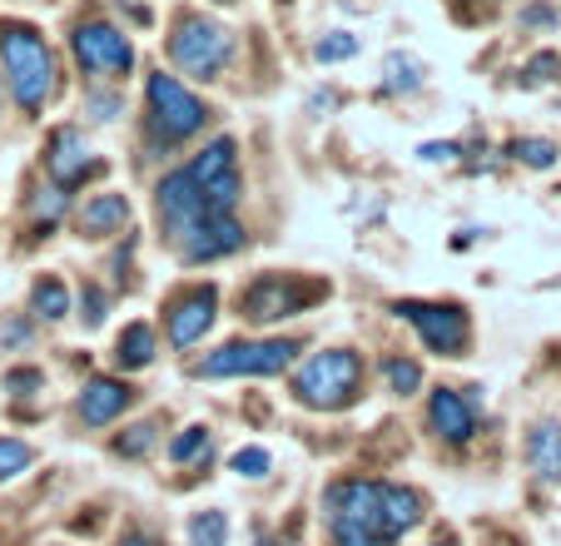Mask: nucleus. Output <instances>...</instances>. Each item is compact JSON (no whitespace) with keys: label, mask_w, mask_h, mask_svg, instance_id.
<instances>
[{"label":"nucleus","mask_w":561,"mask_h":546,"mask_svg":"<svg viewBox=\"0 0 561 546\" xmlns=\"http://www.w3.org/2000/svg\"><path fill=\"white\" fill-rule=\"evenodd\" d=\"M423 492L373 477H343L323 492V522L333 546H392L423 522Z\"/></svg>","instance_id":"f257e3e1"},{"label":"nucleus","mask_w":561,"mask_h":546,"mask_svg":"<svg viewBox=\"0 0 561 546\" xmlns=\"http://www.w3.org/2000/svg\"><path fill=\"white\" fill-rule=\"evenodd\" d=\"M154 214L159 229L170 239V249L184 263H209V259H229L244 249V229L233 214H219L199 190H194L190 169H174L154 184Z\"/></svg>","instance_id":"f03ea898"},{"label":"nucleus","mask_w":561,"mask_h":546,"mask_svg":"<svg viewBox=\"0 0 561 546\" xmlns=\"http://www.w3.org/2000/svg\"><path fill=\"white\" fill-rule=\"evenodd\" d=\"M0 60H5V80H11L21 110H41L55 95V55L45 35L25 21H0Z\"/></svg>","instance_id":"7ed1b4c3"},{"label":"nucleus","mask_w":561,"mask_h":546,"mask_svg":"<svg viewBox=\"0 0 561 546\" xmlns=\"http://www.w3.org/2000/svg\"><path fill=\"white\" fill-rule=\"evenodd\" d=\"M363 393V357L348 348H329V353H313L304 368L294 373V398L304 408L318 412H343L353 408Z\"/></svg>","instance_id":"20e7f679"},{"label":"nucleus","mask_w":561,"mask_h":546,"mask_svg":"<svg viewBox=\"0 0 561 546\" xmlns=\"http://www.w3.org/2000/svg\"><path fill=\"white\" fill-rule=\"evenodd\" d=\"M318 298H329V284H313V278H298V273H264L239 294V314L249 323H284L298 318L304 308H313Z\"/></svg>","instance_id":"39448f33"},{"label":"nucleus","mask_w":561,"mask_h":546,"mask_svg":"<svg viewBox=\"0 0 561 546\" xmlns=\"http://www.w3.org/2000/svg\"><path fill=\"white\" fill-rule=\"evenodd\" d=\"M294 338H233L194 368V378H268L294 363Z\"/></svg>","instance_id":"423d86ee"},{"label":"nucleus","mask_w":561,"mask_h":546,"mask_svg":"<svg viewBox=\"0 0 561 546\" xmlns=\"http://www.w3.org/2000/svg\"><path fill=\"white\" fill-rule=\"evenodd\" d=\"M233 55V35L219 21H204V15H180L170 35V60L180 65L194 80H214V75L229 65Z\"/></svg>","instance_id":"0eeeda50"},{"label":"nucleus","mask_w":561,"mask_h":546,"mask_svg":"<svg viewBox=\"0 0 561 546\" xmlns=\"http://www.w3.org/2000/svg\"><path fill=\"white\" fill-rule=\"evenodd\" d=\"M145 100H149V129H154V139H164V145H180V139H190V135H199V125H204V115L209 110L199 105V100L184 90L174 75H149V84H145Z\"/></svg>","instance_id":"6e6552de"},{"label":"nucleus","mask_w":561,"mask_h":546,"mask_svg":"<svg viewBox=\"0 0 561 546\" xmlns=\"http://www.w3.org/2000/svg\"><path fill=\"white\" fill-rule=\"evenodd\" d=\"M392 314L408 318V323L423 333V343L443 357H462L472 343V323H467L462 304H427V298H398Z\"/></svg>","instance_id":"1a4fd4ad"},{"label":"nucleus","mask_w":561,"mask_h":546,"mask_svg":"<svg viewBox=\"0 0 561 546\" xmlns=\"http://www.w3.org/2000/svg\"><path fill=\"white\" fill-rule=\"evenodd\" d=\"M190 179L214 209L233 214L239 194H244V179H239V145H233L229 135L214 139V145H204V155H194V164H190Z\"/></svg>","instance_id":"9d476101"},{"label":"nucleus","mask_w":561,"mask_h":546,"mask_svg":"<svg viewBox=\"0 0 561 546\" xmlns=\"http://www.w3.org/2000/svg\"><path fill=\"white\" fill-rule=\"evenodd\" d=\"M70 50L90 75H129V65H135V45H129V35L115 31V25H105V21H80L75 25Z\"/></svg>","instance_id":"9b49d317"},{"label":"nucleus","mask_w":561,"mask_h":546,"mask_svg":"<svg viewBox=\"0 0 561 546\" xmlns=\"http://www.w3.org/2000/svg\"><path fill=\"white\" fill-rule=\"evenodd\" d=\"M214 304H219V294H214L209 284H194L184 288V294H174L170 304H164V328H170V343L174 348H194L204 333L214 328Z\"/></svg>","instance_id":"f8f14e48"},{"label":"nucleus","mask_w":561,"mask_h":546,"mask_svg":"<svg viewBox=\"0 0 561 546\" xmlns=\"http://www.w3.org/2000/svg\"><path fill=\"white\" fill-rule=\"evenodd\" d=\"M45 169H50V179L60 184V190H70V184H80L90 169V149H85V135L75 125H60L50 129V139H45Z\"/></svg>","instance_id":"ddd939ff"},{"label":"nucleus","mask_w":561,"mask_h":546,"mask_svg":"<svg viewBox=\"0 0 561 546\" xmlns=\"http://www.w3.org/2000/svg\"><path fill=\"white\" fill-rule=\"evenodd\" d=\"M129 402H135V388H129V383L90 378L85 393H80V422H85V428H105V422H115Z\"/></svg>","instance_id":"4468645a"},{"label":"nucleus","mask_w":561,"mask_h":546,"mask_svg":"<svg viewBox=\"0 0 561 546\" xmlns=\"http://www.w3.org/2000/svg\"><path fill=\"white\" fill-rule=\"evenodd\" d=\"M427 422H433V432L443 442H467L477 432L472 402H467L462 393H453V388H437L433 393V402H427Z\"/></svg>","instance_id":"2eb2a0df"},{"label":"nucleus","mask_w":561,"mask_h":546,"mask_svg":"<svg viewBox=\"0 0 561 546\" xmlns=\"http://www.w3.org/2000/svg\"><path fill=\"white\" fill-rule=\"evenodd\" d=\"M75 224H80L85 239H110V234H119L129 224V200L125 194H95V200H85Z\"/></svg>","instance_id":"dca6fc26"},{"label":"nucleus","mask_w":561,"mask_h":546,"mask_svg":"<svg viewBox=\"0 0 561 546\" xmlns=\"http://www.w3.org/2000/svg\"><path fill=\"white\" fill-rule=\"evenodd\" d=\"M527 463L541 482H561V422H537L527 432Z\"/></svg>","instance_id":"f3484780"},{"label":"nucleus","mask_w":561,"mask_h":546,"mask_svg":"<svg viewBox=\"0 0 561 546\" xmlns=\"http://www.w3.org/2000/svg\"><path fill=\"white\" fill-rule=\"evenodd\" d=\"M115 363L119 368H149L154 363V328L149 323H129L115 343Z\"/></svg>","instance_id":"a211bd4d"},{"label":"nucleus","mask_w":561,"mask_h":546,"mask_svg":"<svg viewBox=\"0 0 561 546\" xmlns=\"http://www.w3.org/2000/svg\"><path fill=\"white\" fill-rule=\"evenodd\" d=\"M31 314L45 318V323H60V318L70 314V294H65L60 278H41V284L31 288Z\"/></svg>","instance_id":"6ab92c4d"},{"label":"nucleus","mask_w":561,"mask_h":546,"mask_svg":"<svg viewBox=\"0 0 561 546\" xmlns=\"http://www.w3.org/2000/svg\"><path fill=\"white\" fill-rule=\"evenodd\" d=\"M229 542V516L224 512H199L190 522V546H224Z\"/></svg>","instance_id":"aec40b11"},{"label":"nucleus","mask_w":561,"mask_h":546,"mask_svg":"<svg viewBox=\"0 0 561 546\" xmlns=\"http://www.w3.org/2000/svg\"><path fill=\"white\" fill-rule=\"evenodd\" d=\"M31 463H35V447H31V442H21V437H0V482L21 477Z\"/></svg>","instance_id":"412c9836"},{"label":"nucleus","mask_w":561,"mask_h":546,"mask_svg":"<svg viewBox=\"0 0 561 546\" xmlns=\"http://www.w3.org/2000/svg\"><path fill=\"white\" fill-rule=\"evenodd\" d=\"M382 373H388V388L398 393V398L417 393V383H423V368H417L413 357H388V363H382Z\"/></svg>","instance_id":"4be33fe9"},{"label":"nucleus","mask_w":561,"mask_h":546,"mask_svg":"<svg viewBox=\"0 0 561 546\" xmlns=\"http://www.w3.org/2000/svg\"><path fill=\"white\" fill-rule=\"evenodd\" d=\"M512 155H517L522 164H531V169H551V164H557V145H551V139H517V145H512Z\"/></svg>","instance_id":"5701e85b"},{"label":"nucleus","mask_w":561,"mask_h":546,"mask_svg":"<svg viewBox=\"0 0 561 546\" xmlns=\"http://www.w3.org/2000/svg\"><path fill=\"white\" fill-rule=\"evenodd\" d=\"M154 432H159L154 422H135L125 437H115V452H119V457H145V452L154 447Z\"/></svg>","instance_id":"b1692460"},{"label":"nucleus","mask_w":561,"mask_h":546,"mask_svg":"<svg viewBox=\"0 0 561 546\" xmlns=\"http://www.w3.org/2000/svg\"><path fill=\"white\" fill-rule=\"evenodd\" d=\"M233 473H239V477H254V482H259V477H268V467H274V457H268V452L264 447H239V452H233Z\"/></svg>","instance_id":"393cba45"},{"label":"nucleus","mask_w":561,"mask_h":546,"mask_svg":"<svg viewBox=\"0 0 561 546\" xmlns=\"http://www.w3.org/2000/svg\"><path fill=\"white\" fill-rule=\"evenodd\" d=\"M199 452H209V428H184V437L170 442L174 463H190V457H199Z\"/></svg>","instance_id":"a878e982"},{"label":"nucleus","mask_w":561,"mask_h":546,"mask_svg":"<svg viewBox=\"0 0 561 546\" xmlns=\"http://www.w3.org/2000/svg\"><path fill=\"white\" fill-rule=\"evenodd\" d=\"M423 75H417V60H403V55H392L388 60V90H417Z\"/></svg>","instance_id":"bb28decb"},{"label":"nucleus","mask_w":561,"mask_h":546,"mask_svg":"<svg viewBox=\"0 0 561 546\" xmlns=\"http://www.w3.org/2000/svg\"><path fill=\"white\" fill-rule=\"evenodd\" d=\"M353 50H358V41L339 31V35H329V41H318V50H313V55H318V60H323V65H333V60H348Z\"/></svg>","instance_id":"cd10ccee"},{"label":"nucleus","mask_w":561,"mask_h":546,"mask_svg":"<svg viewBox=\"0 0 561 546\" xmlns=\"http://www.w3.org/2000/svg\"><path fill=\"white\" fill-rule=\"evenodd\" d=\"M60 214H65V190H60V184H50V190H41V200H35V219L55 224Z\"/></svg>","instance_id":"c85d7f7f"},{"label":"nucleus","mask_w":561,"mask_h":546,"mask_svg":"<svg viewBox=\"0 0 561 546\" xmlns=\"http://www.w3.org/2000/svg\"><path fill=\"white\" fill-rule=\"evenodd\" d=\"M80 308H85V328H100L105 323V294H100V288H85V294H80Z\"/></svg>","instance_id":"c756f323"},{"label":"nucleus","mask_w":561,"mask_h":546,"mask_svg":"<svg viewBox=\"0 0 561 546\" xmlns=\"http://www.w3.org/2000/svg\"><path fill=\"white\" fill-rule=\"evenodd\" d=\"M557 75H561L557 55H537V60L527 65V84H547V80H557Z\"/></svg>","instance_id":"7c9ffc66"},{"label":"nucleus","mask_w":561,"mask_h":546,"mask_svg":"<svg viewBox=\"0 0 561 546\" xmlns=\"http://www.w3.org/2000/svg\"><path fill=\"white\" fill-rule=\"evenodd\" d=\"M41 373H35V368H21V373H5V388H11V393H31V388H41Z\"/></svg>","instance_id":"2f4dec72"},{"label":"nucleus","mask_w":561,"mask_h":546,"mask_svg":"<svg viewBox=\"0 0 561 546\" xmlns=\"http://www.w3.org/2000/svg\"><path fill=\"white\" fill-rule=\"evenodd\" d=\"M522 25H557V11L551 5H531V11H522Z\"/></svg>","instance_id":"473e14b6"},{"label":"nucleus","mask_w":561,"mask_h":546,"mask_svg":"<svg viewBox=\"0 0 561 546\" xmlns=\"http://www.w3.org/2000/svg\"><path fill=\"white\" fill-rule=\"evenodd\" d=\"M90 110H95V120H115V115H119V100L95 95V100H90Z\"/></svg>","instance_id":"72a5a7b5"},{"label":"nucleus","mask_w":561,"mask_h":546,"mask_svg":"<svg viewBox=\"0 0 561 546\" xmlns=\"http://www.w3.org/2000/svg\"><path fill=\"white\" fill-rule=\"evenodd\" d=\"M457 145H423V159H453Z\"/></svg>","instance_id":"f704fd0d"},{"label":"nucleus","mask_w":561,"mask_h":546,"mask_svg":"<svg viewBox=\"0 0 561 546\" xmlns=\"http://www.w3.org/2000/svg\"><path fill=\"white\" fill-rule=\"evenodd\" d=\"M119 546H154V542H149V536H139V532H129V536H125V542H119Z\"/></svg>","instance_id":"c9c22d12"},{"label":"nucleus","mask_w":561,"mask_h":546,"mask_svg":"<svg viewBox=\"0 0 561 546\" xmlns=\"http://www.w3.org/2000/svg\"><path fill=\"white\" fill-rule=\"evenodd\" d=\"M264 546H294V542H264Z\"/></svg>","instance_id":"e433bc0d"},{"label":"nucleus","mask_w":561,"mask_h":546,"mask_svg":"<svg viewBox=\"0 0 561 546\" xmlns=\"http://www.w3.org/2000/svg\"><path fill=\"white\" fill-rule=\"evenodd\" d=\"M214 5H233V0H214Z\"/></svg>","instance_id":"4c0bfd02"},{"label":"nucleus","mask_w":561,"mask_h":546,"mask_svg":"<svg viewBox=\"0 0 561 546\" xmlns=\"http://www.w3.org/2000/svg\"><path fill=\"white\" fill-rule=\"evenodd\" d=\"M433 546H453V542H433Z\"/></svg>","instance_id":"58836bf2"}]
</instances>
